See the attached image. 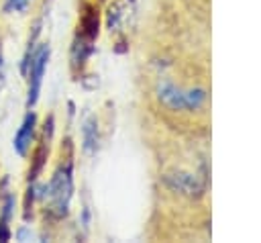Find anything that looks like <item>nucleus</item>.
<instances>
[{
	"label": "nucleus",
	"instance_id": "nucleus-7",
	"mask_svg": "<svg viewBox=\"0 0 261 243\" xmlns=\"http://www.w3.org/2000/svg\"><path fill=\"white\" fill-rule=\"evenodd\" d=\"M6 178L2 182L4 186V194H2V208H0V241L6 243L10 241L12 237V229H10V223L14 218V208H16V200H14V192L6 190Z\"/></svg>",
	"mask_w": 261,
	"mask_h": 243
},
{
	"label": "nucleus",
	"instance_id": "nucleus-12",
	"mask_svg": "<svg viewBox=\"0 0 261 243\" xmlns=\"http://www.w3.org/2000/svg\"><path fill=\"white\" fill-rule=\"evenodd\" d=\"M33 0H4V12H24Z\"/></svg>",
	"mask_w": 261,
	"mask_h": 243
},
{
	"label": "nucleus",
	"instance_id": "nucleus-3",
	"mask_svg": "<svg viewBox=\"0 0 261 243\" xmlns=\"http://www.w3.org/2000/svg\"><path fill=\"white\" fill-rule=\"evenodd\" d=\"M49 55H51V49H49L47 43H43L37 51H33V55H31V59H29V65H27V71H24V76L29 78L27 108L35 106L37 100H39L41 86H43V76H45L47 63H49Z\"/></svg>",
	"mask_w": 261,
	"mask_h": 243
},
{
	"label": "nucleus",
	"instance_id": "nucleus-11",
	"mask_svg": "<svg viewBox=\"0 0 261 243\" xmlns=\"http://www.w3.org/2000/svg\"><path fill=\"white\" fill-rule=\"evenodd\" d=\"M94 41H90V39H86V37H82V35H77L75 37V41H73V45H71V63L73 65H82L90 55H92V51H94V45H92Z\"/></svg>",
	"mask_w": 261,
	"mask_h": 243
},
{
	"label": "nucleus",
	"instance_id": "nucleus-10",
	"mask_svg": "<svg viewBox=\"0 0 261 243\" xmlns=\"http://www.w3.org/2000/svg\"><path fill=\"white\" fill-rule=\"evenodd\" d=\"M82 147L88 155H94L98 151V123L94 116H88L82 127Z\"/></svg>",
	"mask_w": 261,
	"mask_h": 243
},
{
	"label": "nucleus",
	"instance_id": "nucleus-4",
	"mask_svg": "<svg viewBox=\"0 0 261 243\" xmlns=\"http://www.w3.org/2000/svg\"><path fill=\"white\" fill-rule=\"evenodd\" d=\"M53 137V116H49L43 125V135H41V141L33 153V159H31V169H29V184H35V180L39 178V174L43 172L45 163H47V155H49V141Z\"/></svg>",
	"mask_w": 261,
	"mask_h": 243
},
{
	"label": "nucleus",
	"instance_id": "nucleus-2",
	"mask_svg": "<svg viewBox=\"0 0 261 243\" xmlns=\"http://www.w3.org/2000/svg\"><path fill=\"white\" fill-rule=\"evenodd\" d=\"M157 96L171 110H198L206 102V90L204 88L181 90L171 82H161L157 86Z\"/></svg>",
	"mask_w": 261,
	"mask_h": 243
},
{
	"label": "nucleus",
	"instance_id": "nucleus-13",
	"mask_svg": "<svg viewBox=\"0 0 261 243\" xmlns=\"http://www.w3.org/2000/svg\"><path fill=\"white\" fill-rule=\"evenodd\" d=\"M4 86H6V78H4V74H2V67H0V94H2Z\"/></svg>",
	"mask_w": 261,
	"mask_h": 243
},
{
	"label": "nucleus",
	"instance_id": "nucleus-9",
	"mask_svg": "<svg viewBox=\"0 0 261 243\" xmlns=\"http://www.w3.org/2000/svg\"><path fill=\"white\" fill-rule=\"evenodd\" d=\"M98 25H100V20H98V10H96L94 6H86V10L82 12V18H80V25H77V29H80L77 35H82V37L94 41V39L98 37Z\"/></svg>",
	"mask_w": 261,
	"mask_h": 243
},
{
	"label": "nucleus",
	"instance_id": "nucleus-8",
	"mask_svg": "<svg viewBox=\"0 0 261 243\" xmlns=\"http://www.w3.org/2000/svg\"><path fill=\"white\" fill-rule=\"evenodd\" d=\"M167 184L171 188L184 192V194H190V196L204 192V186L194 176H190V174H173V176H167Z\"/></svg>",
	"mask_w": 261,
	"mask_h": 243
},
{
	"label": "nucleus",
	"instance_id": "nucleus-1",
	"mask_svg": "<svg viewBox=\"0 0 261 243\" xmlns=\"http://www.w3.org/2000/svg\"><path fill=\"white\" fill-rule=\"evenodd\" d=\"M47 202V212L53 218H63L69 212V202L73 196V161L67 157L57 165L51 180L41 188Z\"/></svg>",
	"mask_w": 261,
	"mask_h": 243
},
{
	"label": "nucleus",
	"instance_id": "nucleus-6",
	"mask_svg": "<svg viewBox=\"0 0 261 243\" xmlns=\"http://www.w3.org/2000/svg\"><path fill=\"white\" fill-rule=\"evenodd\" d=\"M135 12V0H114L108 8V14H106V27L108 31H120L128 18L133 16Z\"/></svg>",
	"mask_w": 261,
	"mask_h": 243
},
{
	"label": "nucleus",
	"instance_id": "nucleus-5",
	"mask_svg": "<svg viewBox=\"0 0 261 243\" xmlns=\"http://www.w3.org/2000/svg\"><path fill=\"white\" fill-rule=\"evenodd\" d=\"M35 131H37V114L29 108V112L24 114L16 135H14V141H12V147L14 151L20 155V157H27L29 151H31V145L35 141Z\"/></svg>",
	"mask_w": 261,
	"mask_h": 243
},
{
	"label": "nucleus",
	"instance_id": "nucleus-14",
	"mask_svg": "<svg viewBox=\"0 0 261 243\" xmlns=\"http://www.w3.org/2000/svg\"><path fill=\"white\" fill-rule=\"evenodd\" d=\"M0 67H2V51H0Z\"/></svg>",
	"mask_w": 261,
	"mask_h": 243
}]
</instances>
